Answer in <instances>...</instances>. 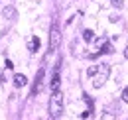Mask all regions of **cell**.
Here are the masks:
<instances>
[{"label": "cell", "mask_w": 128, "mask_h": 120, "mask_svg": "<svg viewBox=\"0 0 128 120\" xmlns=\"http://www.w3.org/2000/svg\"><path fill=\"white\" fill-rule=\"evenodd\" d=\"M61 114H63V94L57 89L51 92V98H49V116L51 118H59Z\"/></svg>", "instance_id": "cell-1"}, {"label": "cell", "mask_w": 128, "mask_h": 120, "mask_svg": "<svg viewBox=\"0 0 128 120\" xmlns=\"http://www.w3.org/2000/svg\"><path fill=\"white\" fill-rule=\"evenodd\" d=\"M108 75H110V65H108V63H100L98 69H96V73L93 75V87H95V89H100V87L106 83Z\"/></svg>", "instance_id": "cell-2"}, {"label": "cell", "mask_w": 128, "mask_h": 120, "mask_svg": "<svg viewBox=\"0 0 128 120\" xmlns=\"http://www.w3.org/2000/svg\"><path fill=\"white\" fill-rule=\"evenodd\" d=\"M59 42H61V34H59V28L53 24L51 26V32H49V49H57L59 47Z\"/></svg>", "instance_id": "cell-3"}, {"label": "cell", "mask_w": 128, "mask_h": 120, "mask_svg": "<svg viewBox=\"0 0 128 120\" xmlns=\"http://www.w3.org/2000/svg\"><path fill=\"white\" fill-rule=\"evenodd\" d=\"M42 81H44V69H40L38 75H36V81H34V87H32V96L36 94V92H40V89H42Z\"/></svg>", "instance_id": "cell-4"}, {"label": "cell", "mask_w": 128, "mask_h": 120, "mask_svg": "<svg viewBox=\"0 0 128 120\" xmlns=\"http://www.w3.org/2000/svg\"><path fill=\"white\" fill-rule=\"evenodd\" d=\"M59 83H61V77H59V69H55V73H53V77H51V90H57L59 89Z\"/></svg>", "instance_id": "cell-5"}, {"label": "cell", "mask_w": 128, "mask_h": 120, "mask_svg": "<svg viewBox=\"0 0 128 120\" xmlns=\"http://www.w3.org/2000/svg\"><path fill=\"white\" fill-rule=\"evenodd\" d=\"M26 83H28L26 75H22V73H16V75H14V87H18V89H20V87H24Z\"/></svg>", "instance_id": "cell-6"}, {"label": "cell", "mask_w": 128, "mask_h": 120, "mask_svg": "<svg viewBox=\"0 0 128 120\" xmlns=\"http://www.w3.org/2000/svg\"><path fill=\"white\" fill-rule=\"evenodd\" d=\"M28 49H30L32 53H36V51L40 49V38H38V36H34L32 40H30V44H28Z\"/></svg>", "instance_id": "cell-7"}, {"label": "cell", "mask_w": 128, "mask_h": 120, "mask_svg": "<svg viewBox=\"0 0 128 120\" xmlns=\"http://www.w3.org/2000/svg\"><path fill=\"white\" fill-rule=\"evenodd\" d=\"M83 40H85V42H93V40H95L93 30H85V32H83Z\"/></svg>", "instance_id": "cell-8"}, {"label": "cell", "mask_w": 128, "mask_h": 120, "mask_svg": "<svg viewBox=\"0 0 128 120\" xmlns=\"http://www.w3.org/2000/svg\"><path fill=\"white\" fill-rule=\"evenodd\" d=\"M4 16H8V18H10V20H12V18H14V16H16V10H14V8H12V6H8V8H6V10H4Z\"/></svg>", "instance_id": "cell-9"}, {"label": "cell", "mask_w": 128, "mask_h": 120, "mask_svg": "<svg viewBox=\"0 0 128 120\" xmlns=\"http://www.w3.org/2000/svg\"><path fill=\"white\" fill-rule=\"evenodd\" d=\"M110 4L114 8H122V6H124V0H110Z\"/></svg>", "instance_id": "cell-10"}, {"label": "cell", "mask_w": 128, "mask_h": 120, "mask_svg": "<svg viewBox=\"0 0 128 120\" xmlns=\"http://www.w3.org/2000/svg\"><path fill=\"white\" fill-rule=\"evenodd\" d=\"M96 69H98V67H89V71H87V75H89V77H93V75L96 73Z\"/></svg>", "instance_id": "cell-11"}, {"label": "cell", "mask_w": 128, "mask_h": 120, "mask_svg": "<svg viewBox=\"0 0 128 120\" xmlns=\"http://www.w3.org/2000/svg\"><path fill=\"white\" fill-rule=\"evenodd\" d=\"M122 100H124V102H128V87L122 90Z\"/></svg>", "instance_id": "cell-12"}, {"label": "cell", "mask_w": 128, "mask_h": 120, "mask_svg": "<svg viewBox=\"0 0 128 120\" xmlns=\"http://www.w3.org/2000/svg\"><path fill=\"white\" fill-rule=\"evenodd\" d=\"M4 65H6V69H12V67H14V65H12V61H10V59H6V61H4Z\"/></svg>", "instance_id": "cell-13"}, {"label": "cell", "mask_w": 128, "mask_h": 120, "mask_svg": "<svg viewBox=\"0 0 128 120\" xmlns=\"http://www.w3.org/2000/svg\"><path fill=\"white\" fill-rule=\"evenodd\" d=\"M91 112H93V110H87V112H83V114H81V118H89V116H91Z\"/></svg>", "instance_id": "cell-14"}, {"label": "cell", "mask_w": 128, "mask_h": 120, "mask_svg": "<svg viewBox=\"0 0 128 120\" xmlns=\"http://www.w3.org/2000/svg\"><path fill=\"white\" fill-rule=\"evenodd\" d=\"M124 57H126V59H128V47H126V49H124Z\"/></svg>", "instance_id": "cell-15"}]
</instances>
